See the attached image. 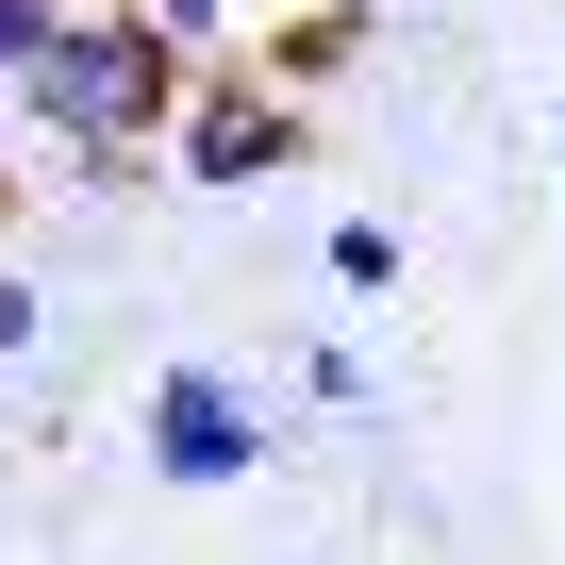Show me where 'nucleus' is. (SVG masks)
Instances as JSON below:
<instances>
[{"mask_svg":"<svg viewBox=\"0 0 565 565\" xmlns=\"http://www.w3.org/2000/svg\"><path fill=\"white\" fill-rule=\"evenodd\" d=\"M183 67H200V51H183V34H150L134 0H67L51 51L0 84V117H18L84 200H134V183H150V134H167V100H183Z\"/></svg>","mask_w":565,"mask_h":565,"instance_id":"f257e3e1","label":"nucleus"},{"mask_svg":"<svg viewBox=\"0 0 565 565\" xmlns=\"http://www.w3.org/2000/svg\"><path fill=\"white\" fill-rule=\"evenodd\" d=\"M300 150H317V117H300V100H266V84H249V67H216V51L183 67V100H167V134H150V167H167V183H200V200L282 183Z\"/></svg>","mask_w":565,"mask_h":565,"instance_id":"f03ea898","label":"nucleus"},{"mask_svg":"<svg viewBox=\"0 0 565 565\" xmlns=\"http://www.w3.org/2000/svg\"><path fill=\"white\" fill-rule=\"evenodd\" d=\"M134 449H150V482L216 499V482H249V466L282 449V416H266L233 366H167V383H150V416H134Z\"/></svg>","mask_w":565,"mask_h":565,"instance_id":"7ed1b4c3","label":"nucleus"},{"mask_svg":"<svg viewBox=\"0 0 565 565\" xmlns=\"http://www.w3.org/2000/svg\"><path fill=\"white\" fill-rule=\"evenodd\" d=\"M350 51H366V0H317V18H282V34L249 51V84H266V100H300V117H317V100L350 84Z\"/></svg>","mask_w":565,"mask_h":565,"instance_id":"20e7f679","label":"nucleus"},{"mask_svg":"<svg viewBox=\"0 0 565 565\" xmlns=\"http://www.w3.org/2000/svg\"><path fill=\"white\" fill-rule=\"evenodd\" d=\"M333 282H350V300H399V233L383 216H333V249H317Z\"/></svg>","mask_w":565,"mask_h":565,"instance_id":"39448f33","label":"nucleus"},{"mask_svg":"<svg viewBox=\"0 0 565 565\" xmlns=\"http://www.w3.org/2000/svg\"><path fill=\"white\" fill-rule=\"evenodd\" d=\"M18 350H51V300H34V266L0 249V366H18Z\"/></svg>","mask_w":565,"mask_h":565,"instance_id":"423d86ee","label":"nucleus"},{"mask_svg":"<svg viewBox=\"0 0 565 565\" xmlns=\"http://www.w3.org/2000/svg\"><path fill=\"white\" fill-rule=\"evenodd\" d=\"M51 18H67V0H0V84H18V67L51 51Z\"/></svg>","mask_w":565,"mask_h":565,"instance_id":"0eeeda50","label":"nucleus"},{"mask_svg":"<svg viewBox=\"0 0 565 565\" xmlns=\"http://www.w3.org/2000/svg\"><path fill=\"white\" fill-rule=\"evenodd\" d=\"M134 18H150V34H183V51H216V18H233V0H134Z\"/></svg>","mask_w":565,"mask_h":565,"instance_id":"6e6552de","label":"nucleus"},{"mask_svg":"<svg viewBox=\"0 0 565 565\" xmlns=\"http://www.w3.org/2000/svg\"><path fill=\"white\" fill-rule=\"evenodd\" d=\"M548 150H565V100H548Z\"/></svg>","mask_w":565,"mask_h":565,"instance_id":"1a4fd4ad","label":"nucleus"}]
</instances>
